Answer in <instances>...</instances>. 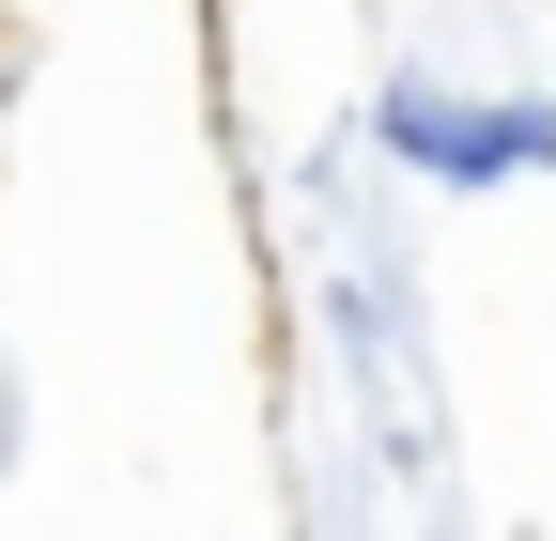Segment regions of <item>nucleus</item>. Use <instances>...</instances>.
Returning a JSON list of instances; mask_svg holds the SVG:
<instances>
[]
</instances>
